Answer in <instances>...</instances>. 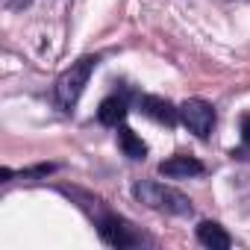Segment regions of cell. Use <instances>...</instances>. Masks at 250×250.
I'll return each instance as SVG.
<instances>
[{"instance_id":"1","label":"cell","mask_w":250,"mask_h":250,"mask_svg":"<svg viewBox=\"0 0 250 250\" xmlns=\"http://www.w3.org/2000/svg\"><path fill=\"white\" fill-rule=\"evenodd\" d=\"M97 62H100L97 56H83L68 71H62L56 77V83H53V100H56V106L62 112H74V106L80 103V97H83V91L88 85V77L97 68Z\"/></svg>"},{"instance_id":"2","label":"cell","mask_w":250,"mask_h":250,"mask_svg":"<svg viewBox=\"0 0 250 250\" xmlns=\"http://www.w3.org/2000/svg\"><path fill=\"white\" fill-rule=\"evenodd\" d=\"M133 197L139 203H145L147 209H156V212H168V215H191L194 206L191 200L171 188V186H162V183H150V180H142L133 186Z\"/></svg>"},{"instance_id":"3","label":"cell","mask_w":250,"mask_h":250,"mask_svg":"<svg viewBox=\"0 0 250 250\" xmlns=\"http://www.w3.org/2000/svg\"><path fill=\"white\" fill-rule=\"evenodd\" d=\"M180 121L197 139H209V133L215 127V109H212V103H206L200 97H191L180 106Z\"/></svg>"},{"instance_id":"4","label":"cell","mask_w":250,"mask_h":250,"mask_svg":"<svg viewBox=\"0 0 250 250\" xmlns=\"http://www.w3.org/2000/svg\"><path fill=\"white\" fill-rule=\"evenodd\" d=\"M97 232H100L103 244H109V247H136V244H142V235H136L133 227L118 215H103L97 221Z\"/></svg>"},{"instance_id":"5","label":"cell","mask_w":250,"mask_h":250,"mask_svg":"<svg viewBox=\"0 0 250 250\" xmlns=\"http://www.w3.org/2000/svg\"><path fill=\"white\" fill-rule=\"evenodd\" d=\"M139 109H142V115L153 118L156 124H165V127H174V124L180 121V106H174L171 100L156 97V94H142L139 97Z\"/></svg>"},{"instance_id":"6","label":"cell","mask_w":250,"mask_h":250,"mask_svg":"<svg viewBox=\"0 0 250 250\" xmlns=\"http://www.w3.org/2000/svg\"><path fill=\"white\" fill-rule=\"evenodd\" d=\"M159 174L168 180H188V177H200L203 174V162H197L194 156H171L159 165Z\"/></svg>"},{"instance_id":"7","label":"cell","mask_w":250,"mask_h":250,"mask_svg":"<svg viewBox=\"0 0 250 250\" xmlns=\"http://www.w3.org/2000/svg\"><path fill=\"white\" fill-rule=\"evenodd\" d=\"M194 235H197V241H200L203 247H209V250H227V247H232L229 232H227L221 224H215V221H200Z\"/></svg>"},{"instance_id":"8","label":"cell","mask_w":250,"mask_h":250,"mask_svg":"<svg viewBox=\"0 0 250 250\" xmlns=\"http://www.w3.org/2000/svg\"><path fill=\"white\" fill-rule=\"evenodd\" d=\"M127 112H130L127 100L118 97V94H112V97H106V100L97 106V121L103 124V127H118V124H124Z\"/></svg>"},{"instance_id":"9","label":"cell","mask_w":250,"mask_h":250,"mask_svg":"<svg viewBox=\"0 0 250 250\" xmlns=\"http://www.w3.org/2000/svg\"><path fill=\"white\" fill-rule=\"evenodd\" d=\"M118 147L124 150V156H130V159H145L147 156V145L130 127H121L118 130Z\"/></svg>"},{"instance_id":"10","label":"cell","mask_w":250,"mask_h":250,"mask_svg":"<svg viewBox=\"0 0 250 250\" xmlns=\"http://www.w3.org/2000/svg\"><path fill=\"white\" fill-rule=\"evenodd\" d=\"M241 139H244V145L250 147V115L241 118Z\"/></svg>"},{"instance_id":"11","label":"cell","mask_w":250,"mask_h":250,"mask_svg":"<svg viewBox=\"0 0 250 250\" xmlns=\"http://www.w3.org/2000/svg\"><path fill=\"white\" fill-rule=\"evenodd\" d=\"M27 3H30V0H9L12 9H21V6H27Z\"/></svg>"}]
</instances>
